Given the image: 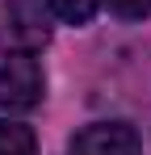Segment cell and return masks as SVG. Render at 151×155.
Returning a JSON list of instances; mask_svg holds the SVG:
<instances>
[{
  "label": "cell",
  "mask_w": 151,
  "mask_h": 155,
  "mask_svg": "<svg viewBox=\"0 0 151 155\" xmlns=\"http://www.w3.org/2000/svg\"><path fill=\"white\" fill-rule=\"evenodd\" d=\"M46 92V76L38 67L34 51L4 46L0 54V109H34Z\"/></svg>",
  "instance_id": "cell-1"
},
{
  "label": "cell",
  "mask_w": 151,
  "mask_h": 155,
  "mask_svg": "<svg viewBox=\"0 0 151 155\" xmlns=\"http://www.w3.org/2000/svg\"><path fill=\"white\" fill-rule=\"evenodd\" d=\"M72 155H143V143L126 122H97L72 138Z\"/></svg>",
  "instance_id": "cell-2"
},
{
  "label": "cell",
  "mask_w": 151,
  "mask_h": 155,
  "mask_svg": "<svg viewBox=\"0 0 151 155\" xmlns=\"http://www.w3.org/2000/svg\"><path fill=\"white\" fill-rule=\"evenodd\" d=\"M0 155H38L34 130L21 122H0Z\"/></svg>",
  "instance_id": "cell-3"
},
{
  "label": "cell",
  "mask_w": 151,
  "mask_h": 155,
  "mask_svg": "<svg viewBox=\"0 0 151 155\" xmlns=\"http://www.w3.org/2000/svg\"><path fill=\"white\" fill-rule=\"evenodd\" d=\"M46 4H50V13H55L59 21H67V25H88L101 0H46Z\"/></svg>",
  "instance_id": "cell-4"
},
{
  "label": "cell",
  "mask_w": 151,
  "mask_h": 155,
  "mask_svg": "<svg viewBox=\"0 0 151 155\" xmlns=\"http://www.w3.org/2000/svg\"><path fill=\"white\" fill-rule=\"evenodd\" d=\"M118 17H126V21H139V17H147L151 13V0H105Z\"/></svg>",
  "instance_id": "cell-5"
}]
</instances>
